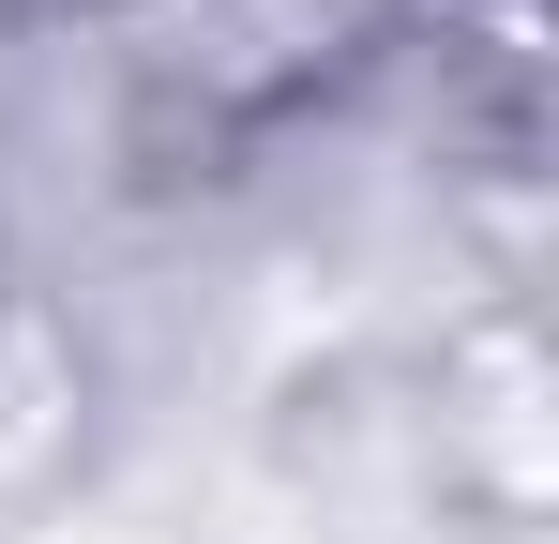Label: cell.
<instances>
[{
    "instance_id": "cell-1",
    "label": "cell",
    "mask_w": 559,
    "mask_h": 544,
    "mask_svg": "<svg viewBox=\"0 0 559 544\" xmlns=\"http://www.w3.org/2000/svg\"><path fill=\"white\" fill-rule=\"evenodd\" d=\"M106 15L182 121H287L348 61H378L424 0H106Z\"/></svg>"
}]
</instances>
